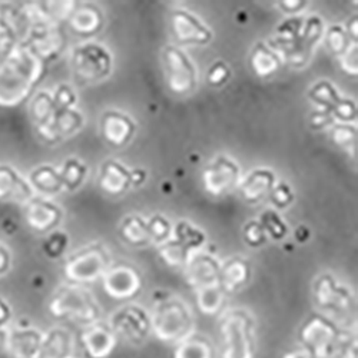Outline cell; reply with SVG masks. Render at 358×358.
<instances>
[{
  "label": "cell",
  "mask_w": 358,
  "mask_h": 358,
  "mask_svg": "<svg viewBox=\"0 0 358 358\" xmlns=\"http://www.w3.org/2000/svg\"><path fill=\"white\" fill-rule=\"evenodd\" d=\"M45 73V62L31 48H15L0 61V106L23 102Z\"/></svg>",
  "instance_id": "6da1fadb"
},
{
  "label": "cell",
  "mask_w": 358,
  "mask_h": 358,
  "mask_svg": "<svg viewBox=\"0 0 358 358\" xmlns=\"http://www.w3.org/2000/svg\"><path fill=\"white\" fill-rule=\"evenodd\" d=\"M194 318L189 308L179 300L159 301L154 317L151 320V328L155 336L166 343H182L192 336Z\"/></svg>",
  "instance_id": "7a4b0ae2"
},
{
  "label": "cell",
  "mask_w": 358,
  "mask_h": 358,
  "mask_svg": "<svg viewBox=\"0 0 358 358\" xmlns=\"http://www.w3.org/2000/svg\"><path fill=\"white\" fill-rule=\"evenodd\" d=\"M224 358L254 357V321L243 310H234L221 321Z\"/></svg>",
  "instance_id": "3957f363"
},
{
  "label": "cell",
  "mask_w": 358,
  "mask_h": 358,
  "mask_svg": "<svg viewBox=\"0 0 358 358\" xmlns=\"http://www.w3.org/2000/svg\"><path fill=\"white\" fill-rule=\"evenodd\" d=\"M110 268V255L103 244H94L69 257L65 262V277L71 282L86 284L103 278Z\"/></svg>",
  "instance_id": "277c9868"
},
{
  "label": "cell",
  "mask_w": 358,
  "mask_h": 358,
  "mask_svg": "<svg viewBox=\"0 0 358 358\" xmlns=\"http://www.w3.org/2000/svg\"><path fill=\"white\" fill-rule=\"evenodd\" d=\"M50 313L57 318H71L80 322H95L101 310L95 298L79 287H64L50 303Z\"/></svg>",
  "instance_id": "5b68a950"
},
{
  "label": "cell",
  "mask_w": 358,
  "mask_h": 358,
  "mask_svg": "<svg viewBox=\"0 0 358 358\" xmlns=\"http://www.w3.org/2000/svg\"><path fill=\"white\" fill-rule=\"evenodd\" d=\"M166 85L175 95L185 96L195 91L196 71L189 57L175 46H168L162 55Z\"/></svg>",
  "instance_id": "8992f818"
},
{
  "label": "cell",
  "mask_w": 358,
  "mask_h": 358,
  "mask_svg": "<svg viewBox=\"0 0 358 358\" xmlns=\"http://www.w3.org/2000/svg\"><path fill=\"white\" fill-rule=\"evenodd\" d=\"M73 69L80 82H98L110 73L112 57L105 48L95 43H87L75 50Z\"/></svg>",
  "instance_id": "52a82bcc"
},
{
  "label": "cell",
  "mask_w": 358,
  "mask_h": 358,
  "mask_svg": "<svg viewBox=\"0 0 358 358\" xmlns=\"http://www.w3.org/2000/svg\"><path fill=\"white\" fill-rule=\"evenodd\" d=\"M301 338L308 348V354L311 352L317 358H328L338 338V331L327 318L313 315L303 327Z\"/></svg>",
  "instance_id": "ba28073f"
},
{
  "label": "cell",
  "mask_w": 358,
  "mask_h": 358,
  "mask_svg": "<svg viewBox=\"0 0 358 358\" xmlns=\"http://www.w3.org/2000/svg\"><path fill=\"white\" fill-rule=\"evenodd\" d=\"M141 288L142 277L134 265L117 264L103 275V289L115 300H129L139 294Z\"/></svg>",
  "instance_id": "9c48e42d"
},
{
  "label": "cell",
  "mask_w": 358,
  "mask_h": 358,
  "mask_svg": "<svg viewBox=\"0 0 358 358\" xmlns=\"http://www.w3.org/2000/svg\"><path fill=\"white\" fill-rule=\"evenodd\" d=\"M240 178V168L229 158L220 157L202 173L205 191L213 196H222L232 191Z\"/></svg>",
  "instance_id": "30bf717a"
},
{
  "label": "cell",
  "mask_w": 358,
  "mask_h": 358,
  "mask_svg": "<svg viewBox=\"0 0 358 358\" xmlns=\"http://www.w3.org/2000/svg\"><path fill=\"white\" fill-rule=\"evenodd\" d=\"M110 328L115 336H122L132 343H141L151 330V318L142 308L128 306L112 317Z\"/></svg>",
  "instance_id": "8fae6325"
},
{
  "label": "cell",
  "mask_w": 358,
  "mask_h": 358,
  "mask_svg": "<svg viewBox=\"0 0 358 358\" xmlns=\"http://www.w3.org/2000/svg\"><path fill=\"white\" fill-rule=\"evenodd\" d=\"M324 34V23L320 16H311L304 23L301 29V35L295 46L284 55V61H287L291 66H304L308 64L310 57L317 48L320 39Z\"/></svg>",
  "instance_id": "7c38bea8"
},
{
  "label": "cell",
  "mask_w": 358,
  "mask_h": 358,
  "mask_svg": "<svg viewBox=\"0 0 358 358\" xmlns=\"http://www.w3.org/2000/svg\"><path fill=\"white\" fill-rule=\"evenodd\" d=\"M175 39L184 45H206L213 39L210 29L202 24L194 15L185 10H175L169 19Z\"/></svg>",
  "instance_id": "4fadbf2b"
},
{
  "label": "cell",
  "mask_w": 358,
  "mask_h": 358,
  "mask_svg": "<svg viewBox=\"0 0 358 358\" xmlns=\"http://www.w3.org/2000/svg\"><path fill=\"white\" fill-rule=\"evenodd\" d=\"M80 343L89 358H108L116 345V336L110 327L94 324L82 333Z\"/></svg>",
  "instance_id": "5bb4252c"
},
{
  "label": "cell",
  "mask_w": 358,
  "mask_h": 358,
  "mask_svg": "<svg viewBox=\"0 0 358 358\" xmlns=\"http://www.w3.org/2000/svg\"><path fill=\"white\" fill-rule=\"evenodd\" d=\"M315 301L322 308L344 313L351 308L352 298L345 288L336 284L331 275H322L315 282Z\"/></svg>",
  "instance_id": "9a60e30c"
},
{
  "label": "cell",
  "mask_w": 358,
  "mask_h": 358,
  "mask_svg": "<svg viewBox=\"0 0 358 358\" xmlns=\"http://www.w3.org/2000/svg\"><path fill=\"white\" fill-rule=\"evenodd\" d=\"M185 268L187 281L196 291L220 284L221 266L211 255H195L194 258H189Z\"/></svg>",
  "instance_id": "2e32d148"
},
{
  "label": "cell",
  "mask_w": 358,
  "mask_h": 358,
  "mask_svg": "<svg viewBox=\"0 0 358 358\" xmlns=\"http://www.w3.org/2000/svg\"><path fill=\"white\" fill-rule=\"evenodd\" d=\"M135 134L132 119L121 112L109 110L101 119V135L112 146L127 145Z\"/></svg>",
  "instance_id": "e0dca14e"
},
{
  "label": "cell",
  "mask_w": 358,
  "mask_h": 358,
  "mask_svg": "<svg viewBox=\"0 0 358 358\" xmlns=\"http://www.w3.org/2000/svg\"><path fill=\"white\" fill-rule=\"evenodd\" d=\"M251 278V264L243 257H234L220 270V285L225 294H232L248 284Z\"/></svg>",
  "instance_id": "ac0fdd59"
},
{
  "label": "cell",
  "mask_w": 358,
  "mask_h": 358,
  "mask_svg": "<svg viewBox=\"0 0 358 358\" xmlns=\"http://www.w3.org/2000/svg\"><path fill=\"white\" fill-rule=\"evenodd\" d=\"M131 187V172L116 161H106L99 172V188L108 195H121Z\"/></svg>",
  "instance_id": "d6986e66"
},
{
  "label": "cell",
  "mask_w": 358,
  "mask_h": 358,
  "mask_svg": "<svg viewBox=\"0 0 358 358\" xmlns=\"http://www.w3.org/2000/svg\"><path fill=\"white\" fill-rule=\"evenodd\" d=\"M275 184V175L270 169L252 171L241 184V195L248 203H257L270 195Z\"/></svg>",
  "instance_id": "ffe728a7"
},
{
  "label": "cell",
  "mask_w": 358,
  "mask_h": 358,
  "mask_svg": "<svg viewBox=\"0 0 358 358\" xmlns=\"http://www.w3.org/2000/svg\"><path fill=\"white\" fill-rule=\"evenodd\" d=\"M103 15L95 5L76 6L69 16V24L73 32L82 36H92L101 31Z\"/></svg>",
  "instance_id": "44dd1931"
},
{
  "label": "cell",
  "mask_w": 358,
  "mask_h": 358,
  "mask_svg": "<svg viewBox=\"0 0 358 358\" xmlns=\"http://www.w3.org/2000/svg\"><path fill=\"white\" fill-rule=\"evenodd\" d=\"M65 46L66 41L61 29H57L55 26H48L34 39L31 49L45 62L46 59H53L57 55H61Z\"/></svg>",
  "instance_id": "7402d4cb"
},
{
  "label": "cell",
  "mask_w": 358,
  "mask_h": 358,
  "mask_svg": "<svg viewBox=\"0 0 358 358\" xmlns=\"http://www.w3.org/2000/svg\"><path fill=\"white\" fill-rule=\"evenodd\" d=\"M248 62H250L251 71L258 78H268L274 75L280 69L282 64V57L273 48L266 46L264 43H258L252 49Z\"/></svg>",
  "instance_id": "603a6c76"
},
{
  "label": "cell",
  "mask_w": 358,
  "mask_h": 358,
  "mask_svg": "<svg viewBox=\"0 0 358 358\" xmlns=\"http://www.w3.org/2000/svg\"><path fill=\"white\" fill-rule=\"evenodd\" d=\"M42 336L35 330H19L9 336L8 348L15 358H41Z\"/></svg>",
  "instance_id": "cb8c5ba5"
},
{
  "label": "cell",
  "mask_w": 358,
  "mask_h": 358,
  "mask_svg": "<svg viewBox=\"0 0 358 358\" xmlns=\"http://www.w3.org/2000/svg\"><path fill=\"white\" fill-rule=\"evenodd\" d=\"M26 217L29 225L36 231L45 232L52 229L59 222V220H61V211H59L57 206L46 201L36 199L29 203Z\"/></svg>",
  "instance_id": "d4e9b609"
},
{
  "label": "cell",
  "mask_w": 358,
  "mask_h": 358,
  "mask_svg": "<svg viewBox=\"0 0 358 358\" xmlns=\"http://www.w3.org/2000/svg\"><path fill=\"white\" fill-rule=\"evenodd\" d=\"M72 352L71 336L64 330H52L42 337L41 358H69Z\"/></svg>",
  "instance_id": "484cf974"
},
{
  "label": "cell",
  "mask_w": 358,
  "mask_h": 358,
  "mask_svg": "<svg viewBox=\"0 0 358 358\" xmlns=\"http://www.w3.org/2000/svg\"><path fill=\"white\" fill-rule=\"evenodd\" d=\"M31 194V188L13 171L0 168V199L24 201Z\"/></svg>",
  "instance_id": "4316f807"
},
{
  "label": "cell",
  "mask_w": 358,
  "mask_h": 358,
  "mask_svg": "<svg viewBox=\"0 0 358 358\" xmlns=\"http://www.w3.org/2000/svg\"><path fill=\"white\" fill-rule=\"evenodd\" d=\"M119 234H121L122 240L132 247H143L152 241L148 231V224L138 215L125 218Z\"/></svg>",
  "instance_id": "83f0119b"
},
{
  "label": "cell",
  "mask_w": 358,
  "mask_h": 358,
  "mask_svg": "<svg viewBox=\"0 0 358 358\" xmlns=\"http://www.w3.org/2000/svg\"><path fill=\"white\" fill-rule=\"evenodd\" d=\"M83 125L82 115L75 109H64L56 110L53 117V122L50 125V131L53 138L57 139L59 136H68L78 132Z\"/></svg>",
  "instance_id": "f1b7e54d"
},
{
  "label": "cell",
  "mask_w": 358,
  "mask_h": 358,
  "mask_svg": "<svg viewBox=\"0 0 358 358\" xmlns=\"http://www.w3.org/2000/svg\"><path fill=\"white\" fill-rule=\"evenodd\" d=\"M189 254L191 251L176 240H168L158 248V257L171 268H185L189 261Z\"/></svg>",
  "instance_id": "f546056e"
},
{
  "label": "cell",
  "mask_w": 358,
  "mask_h": 358,
  "mask_svg": "<svg viewBox=\"0 0 358 358\" xmlns=\"http://www.w3.org/2000/svg\"><path fill=\"white\" fill-rule=\"evenodd\" d=\"M225 301V292L220 284L196 291V303L199 310L206 315L217 314Z\"/></svg>",
  "instance_id": "4dcf8cb0"
},
{
  "label": "cell",
  "mask_w": 358,
  "mask_h": 358,
  "mask_svg": "<svg viewBox=\"0 0 358 358\" xmlns=\"http://www.w3.org/2000/svg\"><path fill=\"white\" fill-rule=\"evenodd\" d=\"M175 358H213V348L205 338L191 336L178 347Z\"/></svg>",
  "instance_id": "1f68e13d"
},
{
  "label": "cell",
  "mask_w": 358,
  "mask_h": 358,
  "mask_svg": "<svg viewBox=\"0 0 358 358\" xmlns=\"http://www.w3.org/2000/svg\"><path fill=\"white\" fill-rule=\"evenodd\" d=\"M32 184L43 192H59L64 187L62 176L50 166H42L32 173Z\"/></svg>",
  "instance_id": "d6a6232c"
},
{
  "label": "cell",
  "mask_w": 358,
  "mask_h": 358,
  "mask_svg": "<svg viewBox=\"0 0 358 358\" xmlns=\"http://www.w3.org/2000/svg\"><path fill=\"white\" fill-rule=\"evenodd\" d=\"M308 95L311 101H314L318 106H321L324 110H328V112H331L338 103V101L341 99L334 86L330 82H325V80L314 85Z\"/></svg>",
  "instance_id": "836d02e7"
},
{
  "label": "cell",
  "mask_w": 358,
  "mask_h": 358,
  "mask_svg": "<svg viewBox=\"0 0 358 358\" xmlns=\"http://www.w3.org/2000/svg\"><path fill=\"white\" fill-rule=\"evenodd\" d=\"M175 240L181 243L185 248L192 251L194 248L201 247L205 243V235L198 228L192 227L189 222H178L175 228Z\"/></svg>",
  "instance_id": "e575fe53"
},
{
  "label": "cell",
  "mask_w": 358,
  "mask_h": 358,
  "mask_svg": "<svg viewBox=\"0 0 358 358\" xmlns=\"http://www.w3.org/2000/svg\"><path fill=\"white\" fill-rule=\"evenodd\" d=\"M351 43H357V42H351V39L348 38L345 29L340 24H334L327 32V46L330 49L334 55L341 56Z\"/></svg>",
  "instance_id": "d590c367"
},
{
  "label": "cell",
  "mask_w": 358,
  "mask_h": 358,
  "mask_svg": "<svg viewBox=\"0 0 358 358\" xmlns=\"http://www.w3.org/2000/svg\"><path fill=\"white\" fill-rule=\"evenodd\" d=\"M259 224L262 225L265 234L271 235L274 240H282V238L288 234L287 224L281 220V217L277 213L271 210H266L262 214Z\"/></svg>",
  "instance_id": "8d00e7d4"
},
{
  "label": "cell",
  "mask_w": 358,
  "mask_h": 358,
  "mask_svg": "<svg viewBox=\"0 0 358 358\" xmlns=\"http://www.w3.org/2000/svg\"><path fill=\"white\" fill-rule=\"evenodd\" d=\"M86 166L82 165L79 161L76 159H69L66 164H65V168H64V172H62V182H64V187H66L69 191H73L76 189L85 179V175H86Z\"/></svg>",
  "instance_id": "74e56055"
},
{
  "label": "cell",
  "mask_w": 358,
  "mask_h": 358,
  "mask_svg": "<svg viewBox=\"0 0 358 358\" xmlns=\"http://www.w3.org/2000/svg\"><path fill=\"white\" fill-rule=\"evenodd\" d=\"M148 231L149 235H151V240L162 244L168 241V238L171 235V224L161 215H155L148 222Z\"/></svg>",
  "instance_id": "f35d334b"
},
{
  "label": "cell",
  "mask_w": 358,
  "mask_h": 358,
  "mask_svg": "<svg viewBox=\"0 0 358 358\" xmlns=\"http://www.w3.org/2000/svg\"><path fill=\"white\" fill-rule=\"evenodd\" d=\"M331 141L341 148L352 146L357 141V129L348 124L336 125L331 131Z\"/></svg>",
  "instance_id": "ab89813d"
},
{
  "label": "cell",
  "mask_w": 358,
  "mask_h": 358,
  "mask_svg": "<svg viewBox=\"0 0 358 358\" xmlns=\"http://www.w3.org/2000/svg\"><path fill=\"white\" fill-rule=\"evenodd\" d=\"M358 49L357 43H351L350 48L338 56V62L341 71L348 76H357L358 75Z\"/></svg>",
  "instance_id": "60d3db41"
},
{
  "label": "cell",
  "mask_w": 358,
  "mask_h": 358,
  "mask_svg": "<svg viewBox=\"0 0 358 358\" xmlns=\"http://www.w3.org/2000/svg\"><path fill=\"white\" fill-rule=\"evenodd\" d=\"M229 78H231V69L222 61L215 62L206 73V82L214 87H220L225 85L229 80Z\"/></svg>",
  "instance_id": "b9f144b4"
},
{
  "label": "cell",
  "mask_w": 358,
  "mask_h": 358,
  "mask_svg": "<svg viewBox=\"0 0 358 358\" xmlns=\"http://www.w3.org/2000/svg\"><path fill=\"white\" fill-rule=\"evenodd\" d=\"M244 240L252 248H258V247H261L265 243L266 234H265L262 225L259 224V221H250L245 225V228H244Z\"/></svg>",
  "instance_id": "7bdbcfd3"
},
{
  "label": "cell",
  "mask_w": 358,
  "mask_h": 358,
  "mask_svg": "<svg viewBox=\"0 0 358 358\" xmlns=\"http://www.w3.org/2000/svg\"><path fill=\"white\" fill-rule=\"evenodd\" d=\"M331 115L338 117L340 121H343L344 124H347V122L354 121V119L357 117V106L352 101L341 98L338 101V103L336 105V108L331 110Z\"/></svg>",
  "instance_id": "ee69618b"
},
{
  "label": "cell",
  "mask_w": 358,
  "mask_h": 358,
  "mask_svg": "<svg viewBox=\"0 0 358 358\" xmlns=\"http://www.w3.org/2000/svg\"><path fill=\"white\" fill-rule=\"evenodd\" d=\"M66 245H68V236L62 232H56L45 243V251L49 257L57 258L59 255L64 254Z\"/></svg>",
  "instance_id": "f6af8a7d"
},
{
  "label": "cell",
  "mask_w": 358,
  "mask_h": 358,
  "mask_svg": "<svg viewBox=\"0 0 358 358\" xmlns=\"http://www.w3.org/2000/svg\"><path fill=\"white\" fill-rule=\"evenodd\" d=\"M270 195H271L273 203H274L277 208H280V210H282V208H287V206L291 205L292 201H294V192L291 191L289 185H287V184H284V182L280 184V185H277V187H274Z\"/></svg>",
  "instance_id": "bcb514c9"
},
{
  "label": "cell",
  "mask_w": 358,
  "mask_h": 358,
  "mask_svg": "<svg viewBox=\"0 0 358 358\" xmlns=\"http://www.w3.org/2000/svg\"><path fill=\"white\" fill-rule=\"evenodd\" d=\"M76 102L75 94L72 89L66 85H61V87L56 91V95L53 98V103L56 110H64V109H71V106Z\"/></svg>",
  "instance_id": "7dc6e473"
},
{
  "label": "cell",
  "mask_w": 358,
  "mask_h": 358,
  "mask_svg": "<svg viewBox=\"0 0 358 358\" xmlns=\"http://www.w3.org/2000/svg\"><path fill=\"white\" fill-rule=\"evenodd\" d=\"M13 36L12 31L8 27V24L0 19V53H5L6 50H12Z\"/></svg>",
  "instance_id": "c3c4849f"
},
{
  "label": "cell",
  "mask_w": 358,
  "mask_h": 358,
  "mask_svg": "<svg viewBox=\"0 0 358 358\" xmlns=\"http://www.w3.org/2000/svg\"><path fill=\"white\" fill-rule=\"evenodd\" d=\"M333 115L331 112L328 110H320V112H315L313 116H311V127L315 128V129H321L324 127H328L331 122H333Z\"/></svg>",
  "instance_id": "681fc988"
},
{
  "label": "cell",
  "mask_w": 358,
  "mask_h": 358,
  "mask_svg": "<svg viewBox=\"0 0 358 358\" xmlns=\"http://www.w3.org/2000/svg\"><path fill=\"white\" fill-rule=\"evenodd\" d=\"M281 9L287 13H295L298 10L304 9V6L307 5L304 0H284V2H280Z\"/></svg>",
  "instance_id": "f907efd6"
},
{
  "label": "cell",
  "mask_w": 358,
  "mask_h": 358,
  "mask_svg": "<svg viewBox=\"0 0 358 358\" xmlns=\"http://www.w3.org/2000/svg\"><path fill=\"white\" fill-rule=\"evenodd\" d=\"M348 29H347V35H348V38L351 39V42H357V38H358V19H357V16H354V17H351L350 19V22H348V26H347Z\"/></svg>",
  "instance_id": "816d5d0a"
},
{
  "label": "cell",
  "mask_w": 358,
  "mask_h": 358,
  "mask_svg": "<svg viewBox=\"0 0 358 358\" xmlns=\"http://www.w3.org/2000/svg\"><path fill=\"white\" fill-rule=\"evenodd\" d=\"M146 179V172L143 169H135L131 172V185L139 187L145 182Z\"/></svg>",
  "instance_id": "f5cc1de1"
},
{
  "label": "cell",
  "mask_w": 358,
  "mask_h": 358,
  "mask_svg": "<svg viewBox=\"0 0 358 358\" xmlns=\"http://www.w3.org/2000/svg\"><path fill=\"white\" fill-rule=\"evenodd\" d=\"M9 318H10V310L2 300H0V328H3L6 325Z\"/></svg>",
  "instance_id": "db71d44e"
},
{
  "label": "cell",
  "mask_w": 358,
  "mask_h": 358,
  "mask_svg": "<svg viewBox=\"0 0 358 358\" xmlns=\"http://www.w3.org/2000/svg\"><path fill=\"white\" fill-rule=\"evenodd\" d=\"M308 238H310V229L307 227L301 225V227L296 228V231H295V240L298 243H306Z\"/></svg>",
  "instance_id": "11a10c76"
},
{
  "label": "cell",
  "mask_w": 358,
  "mask_h": 358,
  "mask_svg": "<svg viewBox=\"0 0 358 358\" xmlns=\"http://www.w3.org/2000/svg\"><path fill=\"white\" fill-rule=\"evenodd\" d=\"M8 264H9L8 254H6V251L2 247H0V273H3L6 270Z\"/></svg>",
  "instance_id": "9f6ffc18"
},
{
  "label": "cell",
  "mask_w": 358,
  "mask_h": 358,
  "mask_svg": "<svg viewBox=\"0 0 358 358\" xmlns=\"http://www.w3.org/2000/svg\"><path fill=\"white\" fill-rule=\"evenodd\" d=\"M284 358H310V354L306 351H295V352H288Z\"/></svg>",
  "instance_id": "6f0895ef"
},
{
  "label": "cell",
  "mask_w": 358,
  "mask_h": 358,
  "mask_svg": "<svg viewBox=\"0 0 358 358\" xmlns=\"http://www.w3.org/2000/svg\"><path fill=\"white\" fill-rule=\"evenodd\" d=\"M8 340H9V336L0 328V348H2L3 345H8Z\"/></svg>",
  "instance_id": "680465c9"
}]
</instances>
